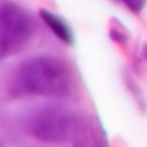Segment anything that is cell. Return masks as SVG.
I'll list each match as a JSON object with an SVG mask.
<instances>
[{
    "label": "cell",
    "instance_id": "obj_1",
    "mask_svg": "<svg viewBox=\"0 0 147 147\" xmlns=\"http://www.w3.org/2000/svg\"><path fill=\"white\" fill-rule=\"evenodd\" d=\"M17 80L28 93L53 98L67 97L72 88L69 66L52 56H35L25 59L18 67Z\"/></svg>",
    "mask_w": 147,
    "mask_h": 147
},
{
    "label": "cell",
    "instance_id": "obj_2",
    "mask_svg": "<svg viewBox=\"0 0 147 147\" xmlns=\"http://www.w3.org/2000/svg\"><path fill=\"white\" fill-rule=\"evenodd\" d=\"M27 130L44 142H70L80 132V120L71 109L61 105H43L30 112Z\"/></svg>",
    "mask_w": 147,
    "mask_h": 147
},
{
    "label": "cell",
    "instance_id": "obj_3",
    "mask_svg": "<svg viewBox=\"0 0 147 147\" xmlns=\"http://www.w3.org/2000/svg\"><path fill=\"white\" fill-rule=\"evenodd\" d=\"M34 28L32 18L22 7L14 3L0 5V58L22 51Z\"/></svg>",
    "mask_w": 147,
    "mask_h": 147
},
{
    "label": "cell",
    "instance_id": "obj_4",
    "mask_svg": "<svg viewBox=\"0 0 147 147\" xmlns=\"http://www.w3.org/2000/svg\"><path fill=\"white\" fill-rule=\"evenodd\" d=\"M40 17L41 20L45 22V25L56 34L58 39H61L63 43L72 45L74 44V34L70 26L62 20L59 16L54 14V13L49 12V10L41 9L40 10Z\"/></svg>",
    "mask_w": 147,
    "mask_h": 147
},
{
    "label": "cell",
    "instance_id": "obj_5",
    "mask_svg": "<svg viewBox=\"0 0 147 147\" xmlns=\"http://www.w3.org/2000/svg\"><path fill=\"white\" fill-rule=\"evenodd\" d=\"M128 8H129L132 12L134 13H140L141 10L145 8L147 0H121Z\"/></svg>",
    "mask_w": 147,
    "mask_h": 147
}]
</instances>
